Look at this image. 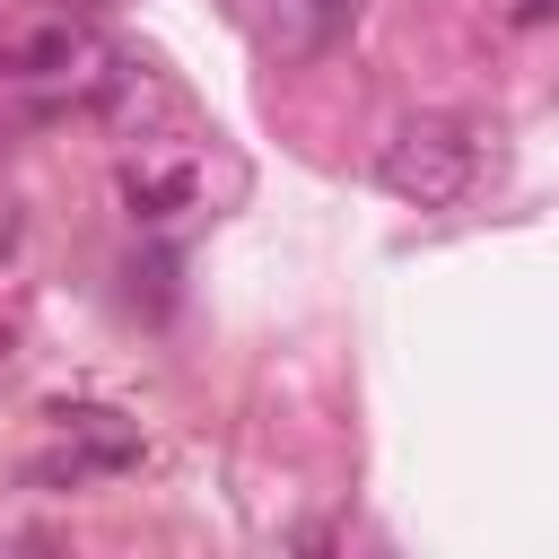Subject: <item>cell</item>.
Segmentation results:
<instances>
[{
	"instance_id": "277c9868",
	"label": "cell",
	"mask_w": 559,
	"mask_h": 559,
	"mask_svg": "<svg viewBox=\"0 0 559 559\" xmlns=\"http://www.w3.org/2000/svg\"><path fill=\"white\" fill-rule=\"evenodd\" d=\"M559 17V0H515V26H550Z\"/></svg>"
},
{
	"instance_id": "7a4b0ae2",
	"label": "cell",
	"mask_w": 559,
	"mask_h": 559,
	"mask_svg": "<svg viewBox=\"0 0 559 559\" xmlns=\"http://www.w3.org/2000/svg\"><path fill=\"white\" fill-rule=\"evenodd\" d=\"M349 17H358V0H262V44L280 61H314L349 35Z\"/></svg>"
},
{
	"instance_id": "6da1fadb",
	"label": "cell",
	"mask_w": 559,
	"mask_h": 559,
	"mask_svg": "<svg viewBox=\"0 0 559 559\" xmlns=\"http://www.w3.org/2000/svg\"><path fill=\"white\" fill-rule=\"evenodd\" d=\"M472 166H480V148H472V131L454 114H419L376 148V183L402 210H454L472 192Z\"/></svg>"
},
{
	"instance_id": "3957f363",
	"label": "cell",
	"mask_w": 559,
	"mask_h": 559,
	"mask_svg": "<svg viewBox=\"0 0 559 559\" xmlns=\"http://www.w3.org/2000/svg\"><path fill=\"white\" fill-rule=\"evenodd\" d=\"M183 192H192V175H183V166H131V175H122L131 218H175V210H183Z\"/></svg>"
}]
</instances>
